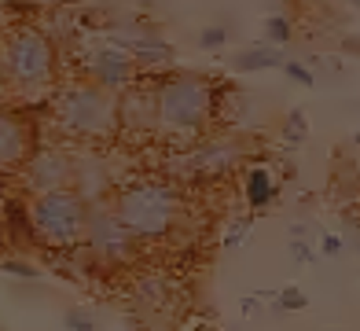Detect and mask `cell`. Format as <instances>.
Returning a JSON list of instances; mask_svg holds the SVG:
<instances>
[{
    "mask_svg": "<svg viewBox=\"0 0 360 331\" xmlns=\"http://www.w3.org/2000/svg\"><path fill=\"white\" fill-rule=\"evenodd\" d=\"M290 239H309V225H290Z\"/></svg>",
    "mask_w": 360,
    "mask_h": 331,
    "instance_id": "30",
    "label": "cell"
},
{
    "mask_svg": "<svg viewBox=\"0 0 360 331\" xmlns=\"http://www.w3.org/2000/svg\"><path fill=\"white\" fill-rule=\"evenodd\" d=\"M22 185L34 195L74 188V158L59 147H34V155L22 166Z\"/></svg>",
    "mask_w": 360,
    "mask_h": 331,
    "instance_id": "10",
    "label": "cell"
},
{
    "mask_svg": "<svg viewBox=\"0 0 360 331\" xmlns=\"http://www.w3.org/2000/svg\"><path fill=\"white\" fill-rule=\"evenodd\" d=\"M52 4H81V0H52Z\"/></svg>",
    "mask_w": 360,
    "mask_h": 331,
    "instance_id": "31",
    "label": "cell"
},
{
    "mask_svg": "<svg viewBox=\"0 0 360 331\" xmlns=\"http://www.w3.org/2000/svg\"><path fill=\"white\" fill-rule=\"evenodd\" d=\"M305 137H309V118H305V111H302V107H290L287 118H283V125H280V140H283L287 147H302Z\"/></svg>",
    "mask_w": 360,
    "mask_h": 331,
    "instance_id": "18",
    "label": "cell"
},
{
    "mask_svg": "<svg viewBox=\"0 0 360 331\" xmlns=\"http://www.w3.org/2000/svg\"><path fill=\"white\" fill-rule=\"evenodd\" d=\"M346 251H356L360 254V213H353V210H346Z\"/></svg>",
    "mask_w": 360,
    "mask_h": 331,
    "instance_id": "28",
    "label": "cell"
},
{
    "mask_svg": "<svg viewBox=\"0 0 360 331\" xmlns=\"http://www.w3.org/2000/svg\"><path fill=\"white\" fill-rule=\"evenodd\" d=\"M287 251H290V258L294 261H298V265H316V251H313V243H309V239H290L287 243Z\"/></svg>",
    "mask_w": 360,
    "mask_h": 331,
    "instance_id": "26",
    "label": "cell"
},
{
    "mask_svg": "<svg viewBox=\"0 0 360 331\" xmlns=\"http://www.w3.org/2000/svg\"><path fill=\"white\" fill-rule=\"evenodd\" d=\"M320 254L323 258H346V239L338 232H323L320 236Z\"/></svg>",
    "mask_w": 360,
    "mask_h": 331,
    "instance_id": "27",
    "label": "cell"
},
{
    "mask_svg": "<svg viewBox=\"0 0 360 331\" xmlns=\"http://www.w3.org/2000/svg\"><path fill=\"white\" fill-rule=\"evenodd\" d=\"M56 41L34 23H15L0 37V70L19 92H41L56 81Z\"/></svg>",
    "mask_w": 360,
    "mask_h": 331,
    "instance_id": "4",
    "label": "cell"
},
{
    "mask_svg": "<svg viewBox=\"0 0 360 331\" xmlns=\"http://www.w3.org/2000/svg\"><path fill=\"white\" fill-rule=\"evenodd\" d=\"M309 306V298H305V291L302 287H283L280 294L272 298V317H287V313H302Z\"/></svg>",
    "mask_w": 360,
    "mask_h": 331,
    "instance_id": "21",
    "label": "cell"
},
{
    "mask_svg": "<svg viewBox=\"0 0 360 331\" xmlns=\"http://www.w3.org/2000/svg\"><path fill=\"white\" fill-rule=\"evenodd\" d=\"M221 89L206 74H166L155 77V137L191 147L210 137V125L217 122Z\"/></svg>",
    "mask_w": 360,
    "mask_h": 331,
    "instance_id": "1",
    "label": "cell"
},
{
    "mask_svg": "<svg viewBox=\"0 0 360 331\" xmlns=\"http://www.w3.org/2000/svg\"><path fill=\"white\" fill-rule=\"evenodd\" d=\"M74 192L85 199L89 206L107 203L110 195V173L100 158H74Z\"/></svg>",
    "mask_w": 360,
    "mask_h": 331,
    "instance_id": "14",
    "label": "cell"
},
{
    "mask_svg": "<svg viewBox=\"0 0 360 331\" xmlns=\"http://www.w3.org/2000/svg\"><path fill=\"white\" fill-rule=\"evenodd\" d=\"M56 129L70 140H110L118 137V96L92 85V81H70L52 96Z\"/></svg>",
    "mask_w": 360,
    "mask_h": 331,
    "instance_id": "3",
    "label": "cell"
},
{
    "mask_svg": "<svg viewBox=\"0 0 360 331\" xmlns=\"http://www.w3.org/2000/svg\"><path fill=\"white\" fill-rule=\"evenodd\" d=\"M353 144H356V147H360V129H356V132H353Z\"/></svg>",
    "mask_w": 360,
    "mask_h": 331,
    "instance_id": "32",
    "label": "cell"
},
{
    "mask_svg": "<svg viewBox=\"0 0 360 331\" xmlns=\"http://www.w3.org/2000/svg\"><path fill=\"white\" fill-rule=\"evenodd\" d=\"M63 327L67 331H100V320L89 309H67L63 313Z\"/></svg>",
    "mask_w": 360,
    "mask_h": 331,
    "instance_id": "24",
    "label": "cell"
},
{
    "mask_svg": "<svg viewBox=\"0 0 360 331\" xmlns=\"http://www.w3.org/2000/svg\"><path fill=\"white\" fill-rule=\"evenodd\" d=\"M30 221H34L37 246L48 251H81L85 246V228H89V203L74 188L44 192L30 199Z\"/></svg>",
    "mask_w": 360,
    "mask_h": 331,
    "instance_id": "5",
    "label": "cell"
},
{
    "mask_svg": "<svg viewBox=\"0 0 360 331\" xmlns=\"http://www.w3.org/2000/svg\"><path fill=\"white\" fill-rule=\"evenodd\" d=\"M0 213H4V228L15 246H37V236H34V221H30V203H22V199H4V206H0Z\"/></svg>",
    "mask_w": 360,
    "mask_h": 331,
    "instance_id": "17",
    "label": "cell"
},
{
    "mask_svg": "<svg viewBox=\"0 0 360 331\" xmlns=\"http://www.w3.org/2000/svg\"><path fill=\"white\" fill-rule=\"evenodd\" d=\"M276 195H280V180L272 177V170L265 162H247V170H243V199H247L250 213H261L276 203Z\"/></svg>",
    "mask_w": 360,
    "mask_h": 331,
    "instance_id": "13",
    "label": "cell"
},
{
    "mask_svg": "<svg viewBox=\"0 0 360 331\" xmlns=\"http://www.w3.org/2000/svg\"><path fill=\"white\" fill-rule=\"evenodd\" d=\"M228 37H232L228 23H210V26L199 30V48H202V52H217V48L228 44Z\"/></svg>",
    "mask_w": 360,
    "mask_h": 331,
    "instance_id": "22",
    "label": "cell"
},
{
    "mask_svg": "<svg viewBox=\"0 0 360 331\" xmlns=\"http://www.w3.org/2000/svg\"><path fill=\"white\" fill-rule=\"evenodd\" d=\"M239 166H247V140L236 132H217V137H202L199 144L184 147L176 158V173L188 180H224L232 177Z\"/></svg>",
    "mask_w": 360,
    "mask_h": 331,
    "instance_id": "7",
    "label": "cell"
},
{
    "mask_svg": "<svg viewBox=\"0 0 360 331\" xmlns=\"http://www.w3.org/2000/svg\"><path fill=\"white\" fill-rule=\"evenodd\" d=\"M118 125L133 137H155V81H136L118 96Z\"/></svg>",
    "mask_w": 360,
    "mask_h": 331,
    "instance_id": "11",
    "label": "cell"
},
{
    "mask_svg": "<svg viewBox=\"0 0 360 331\" xmlns=\"http://www.w3.org/2000/svg\"><path fill=\"white\" fill-rule=\"evenodd\" d=\"M110 206L140 243H162L180 228L184 192L166 177H133L114 192Z\"/></svg>",
    "mask_w": 360,
    "mask_h": 331,
    "instance_id": "2",
    "label": "cell"
},
{
    "mask_svg": "<svg viewBox=\"0 0 360 331\" xmlns=\"http://www.w3.org/2000/svg\"><path fill=\"white\" fill-rule=\"evenodd\" d=\"M133 298L143 313H166L173 306V280L158 276V273H147L133 280Z\"/></svg>",
    "mask_w": 360,
    "mask_h": 331,
    "instance_id": "15",
    "label": "cell"
},
{
    "mask_svg": "<svg viewBox=\"0 0 360 331\" xmlns=\"http://www.w3.org/2000/svg\"><path fill=\"white\" fill-rule=\"evenodd\" d=\"M283 63H287V52H283V48H276V44H269V41H261V44H250V48H243V52L232 56V70H236V74L283 70Z\"/></svg>",
    "mask_w": 360,
    "mask_h": 331,
    "instance_id": "16",
    "label": "cell"
},
{
    "mask_svg": "<svg viewBox=\"0 0 360 331\" xmlns=\"http://www.w3.org/2000/svg\"><path fill=\"white\" fill-rule=\"evenodd\" d=\"M239 309H243V317H257V313H261V298L257 294H247L239 302Z\"/></svg>",
    "mask_w": 360,
    "mask_h": 331,
    "instance_id": "29",
    "label": "cell"
},
{
    "mask_svg": "<svg viewBox=\"0 0 360 331\" xmlns=\"http://www.w3.org/2000/svg\"><path fill=\"white\" fill-rule=\"evenodd\" d=\"M100 33L110 44L125 48V52L136 59L140 70H162V66H169L176 59V48L162 37L151 23H143V15H118V19H107L100 26Z\"/></svg>",
    "mask_w": 360,
    "mask_h": 331,
    "instance_id": "8",
    "label": "cell"
},
{
    "mask_svg": "<svg viewBox=\"0 0 360 331\" xmlns=\"http://www.w3.org/2000/svg\"><path fill=\"white\" fill-rule=\"evenodd\" d=\"M77 63H81L85 81H92V85H100V89H107L114 96H122L129 85H136V81L143 77L136 59L129 56L125 48L110 44L103 33L96 41H81L77 44Z\"/></svg>",
    "mask_w": 360,
    "mask_h": 331,
    "instance_id": "9",
    "label": "cell"
},
{
    "mask_svg": "<svg viewBox=\"0 0 360 331\" xmlns=\"http://www.w3.org/2000/svg\"><path fill=\"white\" fill-rule=\"evenodd\" d=\"M250 228H254V218H250V213H243V218H232V221H228L224 239H221V251H224V254H236L239 246L250 239Z\"/></svg>",
    "mask_w": 360,
    "mask_h": 331,
    "instance_id": "19",
    "label": "cell"
},
{
    "mask_svg": "<svg viewBox=\"0 0 360 331\" xmlns=\"http://www.w3.org/2000/svg\"><path fill=\"white\" fill-rule=\"evenodd\" d=\"M265 41L276 44V48H287L294 41V23L287 19L283 11H276V15H269V19H265Z\"/></svg>",
    "mask_w": 360,
    "mask_h": 331,
    "instance_id": "20",
    "label": "cell"
},
{
    "mask_svg": "<svg viewBox=\"0 0 360 331\" xmlns=\"http://www.w3.org/2000/svg\"><path fill=\"white\" fill-rule=\"evenodd\" d=\"M320 331H338V327H320Z\"/></svg>",
    "mask_w": 360,
    "mask_h": 331,
    "instance_id": "33",
    "label": "cell"
},
{
    "mask_svg": "<svg viewBox=\"0 0 360 331\" xmlns=\"http://www.w3.org/2000/svg\"><path fill=\"white\" fill-rule=\"evenodd\" d=\"M0 206H4V199H0Z\"/></svg>",
    "mask_w": 360,
    "mask_h": 331,
    "instance_id": "34",
    "label": "cell"
},
{
    "mask_svg": "<svg viewBox=\"0 0 360 331\" xmlns=\"http://www.w3.org/2000/svg\"><path fill=\"white\" fill-rule=\"evenodd\" d=\"M34 155V125L26 114L0 107V170H19Z\"/></svg>",
    "mask_w": 360,
    "mask_h": 331,
    "instance_id": "12",
    "label": "cell"
},
{
    "mask_svg": "<svg viewBox=\"0 0 360 331\" xmlns=\"http://www.w3.org/2000/svg\"><path fill=\"white\" fill-rule=\"evenodd\" d=\"M85 254L100 265V269H122V265H133L136 254H140V239L125 228V221L114 213L110 203L89 206Z\"/></svg>",
    "mask_w": 360,
    "mask_h": 331,
    "instance_id": "6",
    "label": "cell"
},
{
    "mask_svg": "<svg viewBox=\"0 0 360 331\" xmlns=\"http://www.w3.org/2000/svg\"><path fill=\"white\" fill-rule=\"evenodd\" d=\"M283 74L294 81V85H302V89H316V74H313V66H309V63L287 59V63H283Z\"/></svg>",
    "mask_w": 360,
    "mask_h": 331,
    "instance_id": "23",
    "label": "cell"
},
{
    "mask_svg": "<svg viewBox=\"0 0 360 331\" xmlns=\"http://www.w3.org/2000/svg\"><path fill=\"white\" fill-rule=\"evenodd\" d=\"M0 273L19 276V280H37V276H41L37 265H30V261H22V258H4V261H0Z\"/></svg>",
    "mask_w": 360,
    "mask_h": 331,
    "instance_id": "25",
    "label": "cell"
}]
</instances>
